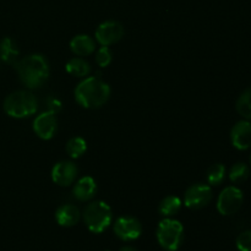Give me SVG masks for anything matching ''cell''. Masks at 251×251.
I'll return each instance as SVG.
<instances>
[{
  "instance_id": "18",
  "label": "cell",
  "mask_w": 251,
  "mask_h": 251,
  "mask_svg": "<svg viewBox=\"0 0 251 251\" xmlns=\"http://www.w3.org/2000/svg\"><path fill=\"white\" fill-rule=\"evenodd\" d=\"M181 205H183V203H181V200L178 196H167V198H164L163 200L161 201V203H159L158 211L162 216H164V217H173V216H176V213L180 211Z\"/></svg>"
},
{
  "instance_id": "2",
  "label": "cell",
  "mask_w": 251,
  "mask_h": 251,
  "mask_svg": "<svg viewBox=\"0 0 251 251\" xmlns=\"http://www.w3.org/2000/svg\"><path fill=\"white\" fill-rule=\"evenodd\" d=\"M21 82L28 88H39L49 77V64L41 54H32L15 64Z\"/></svg>"
},
{
  "instance_id": "24",
  "label": "cell",
  "mask_w": 251,
  "mask_h": 251,
  "mask_svg": "<svg viewBox=\"0 0 251 251\" xmlns=\"http://www.w3.org/2000/svg\"><path fill=\"white\" fill-rule=\"evenodd\" d=\"M237 248L239 251H251V230L240 233L237 238Z\"/></svg>"
},
{
  "instance_id": "21",
  "label": "cell",
  "mask_w": 251,
  "mask_h": 251,
  "mask_svg": "<svg viewBox=\"0 0 251 251\" xmlns=\"http://www.w3.org/2000/svg\"><path fill=\"white\" fill-rule=\"evenodd\" d=\"M237 112L244 119L251 120V87L247 88L238 98Z\"/></svg>"
},
{
  "instance_id": "26",
  "label": "cell",
  "mask_w": 251,
  "mask_h": 251,
  "mask_svg": "<svg viewBox=\"0 0 251 251\" xmlns=\"http://www.w3.org/2000/svg\"><path fill=\"white\" fill-rule=\"evenodd\" d=\"M120 251H137L134 247H130V245H126V247H123Z\"/></svg>"
},
{
  "instance_id": "8",
  "label": "cell",
  "mask_w": 251,
  "mask_h": 251,
  "mask_svg": "<svg viewBox=\"0 0 251 251\" xmlns=\"http://www.w3.org/2000/svg\"><path fill=\"white\" fill-rule=\"evenodd\" d=\"M124 36V27L118 21H104L97 27L95 32L96 41L102 47H109L115 44Z\"/></svg>"
},
{
  "instance_id": "14",
  "label": "cell",
  "mask_w": 251,
  "mask_h": 251,
  "mask_svg": "<svg viewBox=\"0 0 251 251\" xmlns=\"http://www.w3.org/2000/svg\"><path fill=\"white\" fill-rule=\"evenodd\" d=\"M81 218L80 210L71 203L61 205L55 212V220L61 227H74L78 223Z\"/></svg>"
},
{
  "instance_id": "20",
  "label": "cell",
  "mask_w": 251,
  "mask_h": 251,
  "mask_svg": "<svg viewBox=\"0 0 251 251\" xmlns=\"http://www.w3.org/2000/svg\"><path fill=\"white\" fill-rule=\"evenodd\" d=\"M250 176V168L247 163L238 162L230 168L229 179L234 184H243L247 181Z\"/></svg>"
},
{
  "instance_id": "3",
  "label": "cell",
  "mask_w": 251,
  "mask_h": 251,
  "mask_svg": "<svg viewBox=\"0 0 251 251\" xmlns=\"http://www.w3.org/2000/svg\"><path fill=\"white\" fill-rule=\"evenodd\" d=\"M38 109L36 96L29 91H15L4 100V110L15 119H24L33 115Z\"/></svg>"
},
{
  "instance_id": "9",
  "label": "cell",
  "mask_w": 251,
  "mask_h": 251,
  "mask_svg": "<svg viewBox=\"0 0 251 251\" xmlns=\"http://www.w3.org/2000/svg\"><path fill=\"white\" fill-rule=\"evenodd\" d=\"M114 233L119 239L130 242L136 240L142 233V226L137 218L131 216H122L114 223Z\"/></svg>"
},
{
  "instance_id": "5",
  "label": "cell",
  "mask_w": 251,
  "mask_h": 251,
  "mask_svg": "<svg viewBox=\"0 0 251 251\" xmlns=\"http://www.w3.org/2000/svg\"><path fill=\"white\" fill-rule=\"evenodd\" d=\"M157 240L167 251H176L184 240V227L179 221L164 218L157 227Z\"/></svg>"
},
{
  "instance_id": "23",
  "label": "cell",
  "mask_w": 251,
  "mask_h": 251,
  "mask_svg": "<svg viewBox=\"0 0 251 251\" xmlns=\"http://www.w3.org/2000/svg\"><path fill=\"white\" fill-rule=\"evenodd\" d=\"M113 54L108 47H100L97 51H96V64L100 68H107L110 63H112Z\"/></svg>"
},
{
  "instance_id": "27",
  "label": "cell",
  "mask_w": 251,
  "mask_h": 251,
  "mask_svg": "<svg viewBox=\"0 0 251 251\" xmlns=\"http://www.w3.org/2000/svg\"><path fill=\"white\" fill-rule=\"evenodd\" d=\"M249 161H250V166H251V154H250V159H249Z\"/></svg>"
},
{
  "instance_id": "13",
  "label": "cell",
  "mask_w": 251,
  "mask_h": 251,
  "mask_svg": "<svg viewBox=\"0 0 251 251\" xmlns=\"http://www.w3.org/2000/svg\"><path fill=\"white\" fill-rule=\"evenodd\" d=\"M96 193H97V184L92 176H82L76 181L73 189L74 198L83 202L95 198Z\"/></svg>"
},
{
  "instance_id": "22",
  "label": "cell",
  "mask_w": 251,
  "mask_h": 251,
  "mask_svg": "<svg viewBox=\"0 0 251 251\" xmlns=\"http://www.w3.org/2000/svg\"><path fill=\"white\" fill-rule=\"evenodd\" d=\"M226 178V167L222 163H216L211 166L207 171V181L210 185L218 186Z\"/></svg>"
},
{
  "instance_id": "6",
  "label": "cell",
  "mask_w": 251,
  "mask_h": 251,
  "mask_svg": "<svg viewBox=\"0 0 251 251\" xmlns=\"http://www.w3.org/2000/svg\"><path fill=\"white\" fill-rule=\"evenodd\" d=\"M244 201L243 191L237 186H227L221 191L217 200V210L223 216H232L240 210Z\"/></svg>"
},
{
  "instance_id": "4",
  "label": "cell",
  "mask_w": 251,
  "mask_h": 251,
  "mask_svg": "<svg viewBox=\"0 0 251 251\" xmlns=\"http://www.w3.org/2000/svg\"><path fill=\"white\" fill-rule=\"evenodd\" d=\"M113 220L112 208L104 201H93L83 210V221L92 233L100 234L110 226Z\"/></svg>"
},
{
  "instance_id": "16",
  "label": "cell",
  "mask_w": 251,
  "mask_h": 251,
  "mask_svg": "<svg viewBox=\"0 0 251 251\" xmlns=\"http://www.w3.org/2000/svg\"><path fill=\"white\" fill-rule=\"evenodd\" d=\"M19 48L10 37H5L0 41V59L6 64H16L19 58Z\"/></svg>"
},
{
  "instance_id": "15",
  "label": "cell",
  "mask_w": 251,
  "mask_h": 251,
  "mask_svg": "<svg viewBox=\"0 0 251 251\" xmlns=\"http://www.w3.org/2000/svg\"><path fill=\"white\" fill-rule=\"evenodd\" d=\"M70 49L75 55L87 56L95 51L96 42L92 37L87 34H78L71 39Z\"/></svg>"
},
{
  "instance_id": "12",
  "label": "cell",
  "mask_w": 251,
  "mask_h": 251,
  "mask_svg": "<svg viewBox=\"0 0 251 251\" xmlns=\"http://www.w3.org/2000/svg\"><path fill=\"white\" fill-rule=\"evenodd\" d=\"M230 141L232 145L239 151L251 147V123L249 120H240L233 126L230 131Z\"/></svg>"
},
{
  "instance_id": "1",
  "label": "cell",
  "mask_w": 251,
  "mask_h": 251,
  "mask_svg": "<svg viewBox=\"0 0 251 251\" xmlns=\"http://www.w3.org/2000/svg\"><path fill=\"white\" fill-rule=\"evenodd\" d=\"M110 97V87L102 78L91 76L81 81L75 88V100L86 109H97Z\"/></svg>"
},
{
  "instance_id": "10",
  "label": "cell",
  "mask_w": 251,
  "mask_h": 251,
  "mask_svg": "<svg viewBox=\"0 0 251 251\" xmlns=\"http://www.w3.org/2000/svg\"><path fill=\"white\" fill-rule=\"evenodd\" d=\"M58 129V122H56L55 114L50 112H43L33 122V131L39 139L50 140L55 135Z\"/></svg>"
},
{
  "instance_id": "11",
  "label": "cell",
  "mask_w": 251,
  "mask_h": 251,
  "mask_svg": "<svg viewBox=\"0 0 251 251\" xmlns=\"http://www.w3.org/2000/svg\"><path fill=\"white\" fill-rule=\"evenodd\" d=\"M78 168L70 161L58 162L51 169V179L59 186H70L76 180Z\"/></svg>"
},
{
  "instance_id": "17",
  "label": "cell",
  "mask_w": 251,
  "mask_h": 251,
  "mask_svg": "<svg viewBox=\"0 0 251 251\" xmlns=\"http://www.w3.org/2000/svg\"><path fill=\"white\" fill-rule=\"evenodd\" d=\"M65 69L70 75L75 76V77H86L91 73V66L88 64V61H86L81 56H76V58L70 59L66 63Z\"/></svg>"
},
{
  "instance_id": "25",
  "label": "cell",
  "mask_w": 251,
  "mask_h": 251,
  "mask_svg": "<svg viewBox=\"0 0 251 251\" xmlns=\"http://www.w3.org/2000/svg\"><path fill=\"white\" fill-rule=\"evenodd\" d=\"M46 105L48 108V112L53 113V114H58L63 108V103L54 96H48L46 98Z\"/></svg>"
},
{
  "instance_id": "19",
  "label": "cell",
  "mask_w": 251,
  "mask_h": 251,
  "mask_svg": "<svg viewBox=\"0 0 251 251\" xmlns=\"http://www.w3.org/2000/svg\"><path fill=\"white\" fill-rule=\"evenodd\" d=\"M86 151H87V142L80 136L73 137L66 144V152L71 158H80Z\"/></svg>"
},
{
  "instance_id": "7",
  "label": "cell",
  "mask_w": 251,
  "mask_h": 251,
  "mask_svg": "<svg viewBox=\"0 0 251 251\" xmlns=\"http://www.w3.org/2000/svg\"><path fill=\"white\" fill-rule=\"evenodd\" d=\"M212 189L207 184H194L186 190L184 203L190 210H201L206 207L212 200Z\"/></svg>"
},
{
  "instance_id": "28",
  "label": "cell",
  "mask_w": 251,
  "mask_h": 251,
  "mask_svg": "<svg viewBox=\"0 0 251 251\" xmlns=\"http://www.w3.org/2000/svg\"><path fill=\"white\" fill-rule=\"evenodd\" d=\"M107 251H109V250H107Z\"/></svg>"
}]
</instances>
